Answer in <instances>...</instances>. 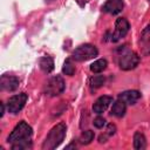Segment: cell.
<instances>
[{
	"label": "cell",
	"instance_id": "6da1fadb",
	"mask_svg": "<svg viewBox=\"0 0 150 150\" xmlns=\"http://www.w3.org/2000/svg\"><path fill=\"white\" fill-rule=\"evenodd\" d=\"M32 135H33L32 127L27 122L20 121L7 137V142L12 144L11 145L12 150L32 149Z\"/></svg>",
	"mask_w": 150,
	"mask_h": 150
},
{
	"label": "cell",
	"instance_id": "7a4b0ae2",
	"mask_svg": "<svg viewBox=\"0 0 150 150\" xmlns=\"http://www.w3.org/2000/svg\"><path fill=\"white\" fill-rule=\"evenodd\" d=\"M66 132H67V125L63 122L53 127L41 145L42 150H53V149L57 148L64 139Z\"/></svg>",
	"mask_w": 150,
	"mask_h": 150
},
{
	"label": "cell",
	"instance_id": "3957f363",
	"mask_svg": "<svg viewBox=\"0 0 150 150\" xmlns=\"http://www.w3.org/2000/svg\"><path fill=\"white\" fill-rule=\"evenodd\" d=\"M139 60H141V57L136 52L124 49V52H122V54H120L118 67L122 70H131V69H135L138 66Z\"/></svg>",
	"mask_w": 150,
	"mask_h": 150
},
{
	"label": "cell",
	"instance_id": "277c9868",
	"mask_svg": "<svg viewBox=\"0 0 150 150\" xmlns=\"http://www.w3.org/2000/svg\"><path fill=\"white\" fill-rule=\"evenodd\" d=\"M97 54H98V50L94 45L84 43V45H81V46H79L74 49V52L71 54V57L75 61L82 62V61L94 59L95 56H97Z\"/></svg>",
	"mask_w": 150,
	"mask_h": 150
},
{
	"label": "cell",
	"instance_id": "5b68a950",
	"mask_svg": "<svg viewBox=\"0 0 150 150\" xmlns=\"http://www.w3.org/2000/svg\"><path fill=\"white\" fill-rule=\"evenodd\" d=\"M64 88H66V83H64V80L62 79V76L55 75L46 82L45 88H43V93L47 96L54 97V96L62 94L64 91Z\"/></svg>",
	"mask_w": 150,
	"mask_h": 150
},
{
	"label": "cell",
	"instance_id": "8992f818",
	"mask_svg": "<svg viewBox=\"0 0 150 150\" xmlns=\"http://www.w3.org/2000/svg\"><path fill=\"white\" fill-rule=\"evenodd\" d=\"M130 29V23L125 18H117L116 22H115V29L114 33L110 36V41L112 42H117L121 39H123L128 32Z\"/></svg>",
	"mask_w": 150,
	"mask_h": 150
},
{
	"label": "cell",
	"instance_id": "52a82bcc",
	"mask_svg": "<svg viewBox=\"0 0 150 150\" xmlns=\"http://www.w3.org/2000/svg\"><path fill=\"white\" fill-rule=\"evenodd\" d=\"M27 100H28V95L26 93H20V94L13 95L8 100V102H7V109H8V111L11 114H13V115L18 114L25 107Z\"/></svg>",
	"mask_w": 150,
	"mask_h": 150
},
{
	"label": "cell",
	"instance_id": "ba28073f",
	"mask_svg": "<svg viewBox=\"0 0 150 150\" xmlns=\"http://www.w3.org/2000/svg\"><path fill=\"white\" fill-rule=\"evenodd\" d=\"M138 49L142 56L150 55V23L142 30L138 39Z\"/></svg>",
	"mask_w": 150,
	"mask_h": 150
},
{
	"label": "cell",
	"instance_id": "9c48e42d",
	"mask_svg": "<svg viewBox=\"0 0 150 150\" xmlns=\"http://www.w3.org/2000/svg\"><path fill=\"white\" fill-rule=\"evenodd\" d=\"M20 84V80L19 77L14 76V75H7L4 74L0 79V88L1 90H6V91H14L19 88Z\"/></svg>",
	"mask_w": 150,
	"mask_h": 150
},
{
	"label": "cell",
	"instance_id": "30bf717a",
	"mask_svg": "<svg viewBox=\"0 0 150 150\" xmlns=\"http://www.w3.org/2000/svg\"><path fill=\"white\" fill-rule=\"evenodd\" d=\"M112 103V97L111 96H108V95H103V96H100L93 104V111L97 115L104 112L108 107Z\"/></svg>",
	"mask_w": 150,
	"mask_h": 150
},
{
	"label": "cell",
	"instance_id": "8fae6325",
	"mask_svg": "<svg viewBox=\"0 0 150 150\" xmlns=\"http://www.w3.org/2000/svg\"><path fill=\"white\" fill-rule=\"evenodd\" d=\"M123 7H124L123 0H107L103 5L102 9L105 13H109L111 15H116V14L122 12Z\"/></svg>",
	"mask_w": 150,
	"mask_h": 150
},
{
	"label": "cell",
	"instance_id": "7c38bea8",
	"mask_svg": "<svg viewBox=\"0 0 150 150\" xmlns=\"http://www.w3.org/2000/svg\"><path fill=\"white\" fill-rule=\"evenodd\" d=\"M118 98L124 101L127 104L134 105L141 98V93L138 90H125L118 95Z\"/></svg>",
	"mask_w": 150,
	"mask_h": 150
},
{
	"label": "cell",
	"instance_id": "4fadbf2b",
	"mask_svg": "<svg viewBox=\"0 0 150 150\" xmlns=\"http://www.w3.org/2000/svg\"><path fill=\"white\" fill-rule=\"evenodd\" d=\"M125 111H127V103L124 101H122L121 98H118L117 101H115L112 103V107H111V115L116 116V117H123L125 115Z\"/></svg>",
	"mask_w": 150,
	"mask_h": 150
},
{
	"label": "cell",
	"instance_id": "5bb4252c",
	"mask_svg": "<svg viewBox=\"0 0 150 150\" xmlns=\"http://www.w3.org/2000/svg\"><path fill=\"white\" fill-rule=\"evenodd\" d=\"M39 66L43 73L49 74L54 69V60L50 56H42L39 61Z\"/></svg>",
	"mask_w": 150,
	"mask_h": 150
},
{
	"label": "cell",
	"instance_id": "9a60e30c",
	"mask_svg": "<svg viewBox=\"0 0 150 150\" xmlns=\"http://www.w3.org/2000/svg\"><path fill=\"white\" fill-rule=\"evenodd\" d=\"M105 83V77L103 75H94L90 77L89 80V87L91 91H95L97 89H100L101 87H103V84Z\"/></svg>",
	"mask_w": 150,
	"mask_h": 150
},
{
	"label": "cell",
	"instance_id": "2e32d148",
	"mask_svg": "<svg viewBox=\"0 0 150 150\" xmlns=\"http://www.w3.org/2000/svg\"><path fill=\"white\" fill-rule=\"evenodd\" d=\"M134 148L136 150H143L146 148V138L141 131L134 134Z\"/></svg>",
	"mask_w": 150,
	"mask_h": 150
},
{
	"label": "cell",
	"instance_id": "e0dca14e",
	"mask_svg": "<svg viewBox=\"0 0 150 150\" xmlns=\"http://www.w3.org/2000/svg\"><path fill=\"white\" fill-rule=\"evenodd\" d=\"M108 66V61L105 59H98L96 61H94L91 64H90V70L95 74H98V73H102Z\"/></svg>",
	"mask_w": 150,
	"mask_h": 150
},
{
	"label": "cell",
	"instance_id": "ac0fdd59",
	"mask_svg": "<svg viewBox=\"0 0 150 150\" xmlns=\"http://www.w3.org/2000/svg\"><path fill=\"white\" fill-rule=\"evenodd\" d=\"M94 137H95L94 131H91V130H86V131H83V132L81 134V136H80V138H79V142H80L81 145H88V144L91 143V141L94 139Z\"/></svg>",
	"mask_w": 150,
	"mask_h": 150
},
{
	"label": "cell",
	"instance_id": "d6986e66",
	"mask_svg": "<svg viewBox=\"0 0 150 150\" xmlns=\"http://www.w3.org/2000/svg\"><path fill=\"white\" fill-rule=\"evenodd\" d=\"M62 71H63V74H66L68 76H73L75 74L76 68H75V64H74V62H73V60L70 57L64 61L63 67H62Z\"/></svg>",
	"mask_w": 150,
	"mask_h": 150
},
{
	"label": "cell",
	"instance_id": "ffe728a7",
	"mask_svg": "<svg viewBox=\"0 0 150 150\" xmlns=\"http://www.w3.org/2000/svg\"><path fill=\"white\" fill-rule=\"evenodd\" d=\"M94 127L95 128H97V129H101V128H103L104 125H105V120L103 118V117H101V116H97L95 120H94Z\"/></svg>",
	"mask_w": 150,
	"mask_h": 150
},
{
	"label": "cell",
	"instance_id": "44dd1931",
	"mask_svg": "<svg viewBox=\"0 0 150 150\" xmlns=\"http://www.w3.org/2000/svg\"><path fill=\"white\" fill-rule=\"evenodd\" d=\"M115 132H116V125H115V124H112V123L108 124V127H107V130H105V134H107V135L110 137V136L115 135Z\"/></svg>",
	"mask_w": 150,
	"mask_h": 150
},
{
	"label": "cell",
	"instance_id": "7402d4cb",
	"mask_svg": "<svg viewBox=\"0 0 150 150\" xmlns=\"http://www.w3.org/2000/svg\"><path fill=\"white\" fill-rule=\"evenodd\" d=\"M0 107H1V112H0V117H2V116H4V114H5V104H4L2 102H0Z\"/></svg>",
	"mask_w": 150,
	"mask_h": 150
},
{
	"label": "cell",
	"instance_id": "603a6c76",
	"mask_svg": "<svg viewBox=\"0 0 150 150\" xmlns=\"http://www.w3.org/2000/svg\"><path fill=\"white\" fill-rule=\"evenodd\" d=\"M76 2H77V4H79L81 7H83V6L87 4V0H76Z\"/></svg>",
	"mask_w": 150,
	"mask_h": 150
},
{
	"label": "cell",
	"instance_id": "cb8c5ba5",
	"mask_svg": "<svg viewBox=\"0 0 150 150\" xmlns=\"http://www.w3.org/2000/svg\"><path fill=\"white\" fill-rule=\"evenodd\" d=\"M70 148H76V145H75L74 143H71V144H69V145L66 146V149H70Z\"/></svg>",
	"mask_w": 150,
	"mask_h": 150
},
{
	"label": "cell",
	"instance_id": "d4e9b609",
	"mask_svg": "<svg viewBox=\"0 0 150 150\" xmlns=\"http://www.w3.org/2000/svg\"><path fill=\"white\" fill-rule=\"evenodd\" d=\"M149 1H150V0H149Z\"/></svg>",
	"mask_w": 150,
	"mask_h": 150
}]
</instances>
